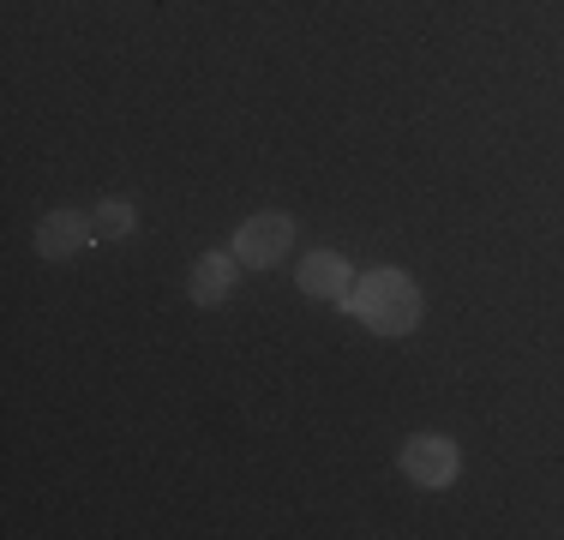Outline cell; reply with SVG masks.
I'll return each mask as SVG.
<instances>
[{
    "mask_svg": "<svg viewBox=\"0 0 564 540\" xmlns=\"http://www.w3.org/2000/svg\"><path fill=\"white\" fill-rule=\"evenodd\" d=\"M343 313H355L372 336H409L414 324H421L426 301H421V282H414L409 270L384 264V270H372V277H360L355 289H348Z\"/></svg>",
    "mask_w": 564,
    "mask_h": 540,
    "instance_id": "obj_1",
    "label": "cell"
},
{
    "mask_svg": "<svg viewBox=\"0 0 564 540\" xmlns=\"http://www.w3.org/2000/svg\"><path fill=\"white\" fill-rule=\"evenodd\" d=\"M235 259L247 264V270H271L282 252L294 247V216H282V210H259V216H247V223L235 228Z\"/></svg>",
    "mask_w": 564,
    "mask_h": 540,
    "instance_id": "obj_2",
    "label": "cell"
},
{
    "mask_svg": "<svg viewBox=\"0 0 564 540\" xmlns=\"http://www.w3.org/2000/svg\"><path fill=\"white\" fill-rule=\"evenodd\" d=\"M456 468H463V451H456V439H445V432H414V439L402 444V475L414 486H426V493L451 486Z\"/></svg>",
    "mask_w": 564,
    "mask_h": 540,
    "instance_id": "obj_3",
    "label": "cell"
},
{
    "mask_svg": "<svg viewBox=\"0 0 564 540\" xmlns=\"http://www.w3.org/2000/svg\"><path fill=\"white\" fill-rule=\"evenodd\" d=\"M85 247H97L85 210H48L43 223H36V259H73V252H85Z\"/></svg>",
    "mask_w": 564,
    "mask_h": 540,
    "instance_id": "obj_4",
    "label": "cell"
},
{
    "mask_svg": "<svg viewBox=\"0 0 564 540\" xmlns=\"http://www.w3.org/2000/svg\"><path fill=\"white\" fill-rule=\"evenodd\" d=\"M240 270H247V264L235 259V247H228V252H205V259L193 264V277H186V294H193L198 306H223L228 294H235Z\"/></svg>",
    "mask_w": 564,
    "mask_h": 540,
    "instance_id": "obj_5",
    "label": "cell"
},
{
    "mask_svg": "<svg viewBox=\"0 0 564 540\" xmlns=\"http://www.w3.org/2000/svg\"><path fill=\"white\" fill-rule=\"evenodd\" d=\"M348 289H355V277H348V259H343V252H306V259H301V294L343 306Z\"/></svg>",
    "mask_w": 564,
    "mask_h": 540,
    "instance_id": "obj_6",
    "label": "cell"
},
{
    "mask_svg": "<svg viewBox=\"0 0 564 540\" xmlns=\"http://www.w3.org/2000/svg\"><path fill=\"white\" fill-rule=\"evenodd\" d=\"M132 228H139V210L120 205V198H109V205L90 210V240H127Z\"/></svg>",
    "mask_w": 564,
    "mask_h": 540,
    "instance_id": "obj_7",
    "label": "cell"
}]
</instances>
